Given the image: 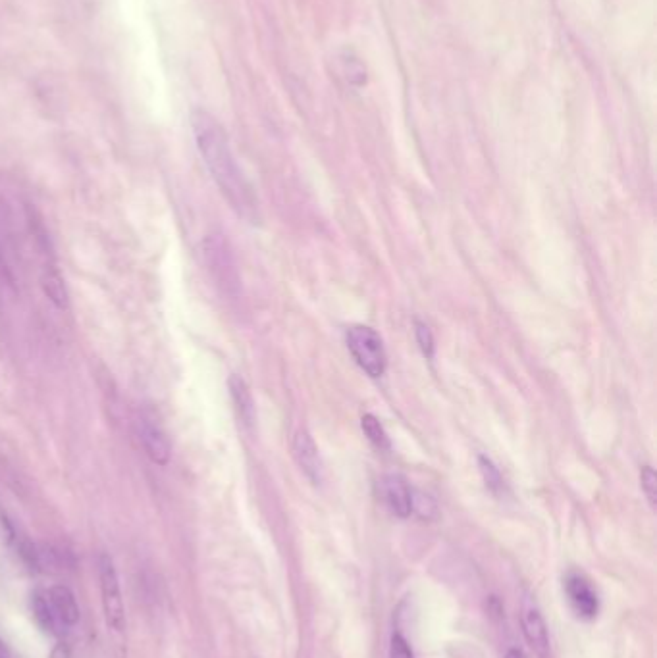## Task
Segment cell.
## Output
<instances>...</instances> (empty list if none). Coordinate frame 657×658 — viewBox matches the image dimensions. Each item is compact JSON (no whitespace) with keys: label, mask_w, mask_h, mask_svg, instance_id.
Listing matches in <instances>:
<instances>
[{"label":"cell","mask_w":657,"mask_h":658,"mask_svg":"<svg viewBox=\"0 0 657 658\" xmlns=\"http://www.w3.org/2000/svg\"><path fill=\"white\" fill-rule=\"evenodd\" d=\"M191 129L199 154L222 197L236 210L237 216L255 222L259 218L257 197L237 164L222 124L209 112L195 110L191 116Z\"/></svg>","instance_id":"cell-1"},{"label":"cell","mask_w":657,"mask_h":658,"mask_svg":"<svg viewBox=\"0 0 657 658\" xmlns=\"http://www.w3.org/2000/svg\"><path fill=\"white\" fill-rule=\"evenodd\" d=\"M31 612L37 626L53 637H64L78 626V599L66 585L37 589L31 595Z\"/></svg>","instance_id":"cell-2"},{"label":"cell","mask_w":657,"mask_h":658,"mask_svg":"<svg viewBox=\"0 0 657 658\" xmlns=\"http://www.w3.org/2000/svg\"><path fill=\"white\" fill-rule=\"evenodd\" d=\"M133 430L139 445L143 447V453L147 458L158 464L166 466L172 458V443L168 437V431L164 428L160 416L151 406H139L133 416Z\"/></svg>","instance_id":"cell-3"},{"label":"cell","mask_w":657,"mask_h":658,"mask_svg":"<svg viewBox=\"0 0 657 658\" xmlns=\"http://www.w3.org/2000/svg\"><path fill=\"white\" fill-rule=\"evenodd\" d=\"M347 349L355 362L365 370L370 378H380L386 372V351L380 335L368 326H353L345 335Z\"/></svg>","instance_id":"cell-4"},{"label":"cell","mask_w":657,"mask_h":658,"mask_svg":"<svg viewBox=\"0 0 657 658\" xmlns=\"http://www.w3.org/2000/svg\"><path fill=\"white\" fill-rule=\"evenodd\" d=\"M99 587H101V605L108 630L116 633L124 632L126 607H124L120 578L114 560L105 553L99 557Z\"/></svg>","instance_id":"cell-5"},{"label":"cell","mask_w":657,"mask_h":658,"mask_svg":"<svg viewBox=\"0 0 657 658\" xmlns=\"http://www.w3.org/2000/svg\"><path fill=\"white\" fill-rule=\"evenodd\" d=\"M205 256L212 278L222 289V293L228 297H236L239 291V276L228 241L222 235H211L205 241Z\"/></svg>","instance_id":"cell-6"},{"label":"cell","mask_w":657,"mask_h":658,"mask_svg":"<svg viewBox=\"0 0 657 658\" xmlns=\"http://www.w3.org/2000/svg\"><path fill=\"white\" fill-rule=\"evenodd\" d=\"M563 591L567 595L569 607L580 620H594L600 614V595L592 582L582 572H569L563 580Z\"/></svg>","instance_id":"cell-7"},{"label":"cell","mask_w":657,"mask_h":658,"mask_svg":"<svg viewBox=\"0 0 657 658\" xmlns=\"http://www.w3.org/2000/svg\"><path fill=\"white\" fill-rule=\"evenodd\" d=\"M521 628H523L526 643L534 651V655L538 658H550L552 645H550L548 626H546V620H544L540 608L530 597H526L523 601Z\"/></svg>","instance_id":"cell-8"},{"label":"cell","mask_w":657,"mask_h":658,"mask_svg":"<svg viewBox=\"0 0 657 658\" xmlns=\"http://www.w3.org/2000/svg\"><path fill=\"white\" fill-rule=\"evenodd\" d=\"M380 495L386 507L397 518H409L413 514V489L403 476H384L380 481Z\"/></svg>","instance_id":"cell-9"},{"label":"cell","mask_w":657,"mask_h":658,"mask_svg":"<svg viewBox=\"0 0 657 658\" xmlns=\"http://www.w3.org/2000/svg\"><path fill=\"white\" fill-rule=\"evenodd\" d=\"M293 455L305 476L318 485L322 481V460L318 455L315 441L307 431H299L293 441Z\"/></svg>","instance_id":"cell-10"},{"label":"cell","mask_w":657,"mask_h":658,"mask_svg":"<svg viewBox=\"0 0 657 658\" xmlns=\"http://www.w3.org/2000/svg\"><path fill=\"white\" fill-rule=\"evenodd\" d=\"M41 287H43V293L47 295V299H51V303L56 304L58 308H64L68 304L66 281L62 278L51 254H45V260H43Z\"/></svg>","instance_id":"cell-11"},{"label":"cell","mask_w":657,"mask_h":658,"mask_svg":"<svg viewBox=\"0 0 657 658\" xmlns=\"http://www.w3.org/2000/svg\"><path fill=\"white\" fill-rule=\"evenodd\" d=\"M228 387H230V395H232V403L236 406L237 416L239 420L251 428L255 424V403H253V397H251V391L247 387V383L243 378L239 376H232L230 381H228Z\"/></svg>","instance_id":"cell-12"},{"label":"cell","mask_w":657,"mask_h":658,"mask_svg":"<svg viewBox=\"0 0 657 658\" xmlns=\"http://www.w3.org/2000/svg\"><path fill=\"white\" fill-rule=\"evenodd\" d=\"M340 64H342V74L347 79V83L351 85H365L367 83V72L363 68V64L351 56V52H343L340 56Z\"/></svg>","instance_id":"cell-13"},{"label":"cell","mask_w":657,"mask_h":658,"mask_svg":"<svg viewBox=\"0 0 657 658\" xmlns=\"http://www.w3.org/2000/svg\"><path fill=\"white\" fill-rule=\"evenodd\" d=\"M363 431L367 433L368 439H370L378 449H390L388 433L384 431L382 424H380L372 414H365V416H363Z\"/></svg>","instance_id":"cell-14"},{"label":"cell","mask_w":657,"mask_h":658,"mask_svg":"<svg viewBox=\"0 0 657 658\" xmlns=\"http://www.w3.org/2000/svg\"><path fill=\"white\" fill-rule=\"evenodd\" d=\"M478 466H480V472H482V478L486 481V487L492 491V493H501L503 489V478H501L500 470L494 466V462L486 456H480L478 458Z\"/></svg>","instance_id":"cell-15"},{"label":"cell","mask_w":657,"mask_h":658,"mask_svg":"<svg viewBox=\"0 0 657 658\" xmlns=\"http://www.w3.org/2000/svg\"><path fill=\"white\" fill-rule=\"evenodd\" d=\"M413 512H417L424 520H432L436 516V503L432 497L413 491Z\"/></svg>","instance_id":"cell-16"},{"label":"cell","mask_w":657,"mask_h":658,"mask_svg":"<svg viewBox=\"0 0 657 658\" xmlns=\"http://www.w3.org/2000/svg\"><path fill=\"white\" fill-rule=\"evenodd\" d=\"M640 481H642V489H644V493H646V497H648V501H650V505L652 507H656V499H657V478H656V472L650 468V466H646L644 470H642V474H640Z\"/></svg>","instance_id":"cell-17"},{"label":"cell","mask_w":657,"mask_h":658,"mask_svg":"<svg viewBox=\"0 0 657 658\" xmlns=\"http://www.w3.org/2000/svg\"><path fill=\"white\" fill-rule=\"evenodd\" d=\"M390 658H415V653L409 645V641L399 632L392 635V643H390Z\"/></svg>","instance_id":"cell-18"},{"label":"cell","mask_w":657,"mask_h":658,"mask_svg":"<svg viewBox=\"0 0 657 658\" xmlns=\"http://www.w3.org/2000/svg\"><path fill=\"white\" fill-rule=\"evenodd\" d=\"M417 341H419L422 355L426 358H432L434 356V335H432L430 328L426 324H421V322H417Z\"/></svg>","instance_id":"cell-19"},{"label":"cell","mask_w":657,"mask_h":658,"mask_svg":"<svg viewBox=\"0 0 657 658\" xmlns=\"http://www.w3.org/2000/svg\"><path fill=\"white\" fill-rule=\"evenodd\" d=\"M18 537V532L14 528V524L10 522V518L4 514V510L0 508V543L4 545H14Z\"/></svg>","instance_id":"cell-20"},{"label":"cell","mask_w":657,"mask_h":658,"mask_svg":"<svg viewBox=\"0 0 657 658\" xmlns=\"http://www.w3.org/2000/svg\"><path fill=\"white\" fill-rule=\"evenodd\" d=\"M49 658H72V653L64 643H58V645H54Z\"/></svg>","instance_id":"cell-21"},{"label":"cell","mask_w":657,"mask_h":658,"mask_svg":"<svg viewBox=\"0 0 657 658\" xmlns=\"http://www.w3.org/2000/svg\"><path fill=\"white\" fill-rule=\"evenodd\" d=\"M0 658H14L12 657V651H10V647L6 645V641H4V639H0Z\"/></svg>","instance_id":"cell-22"},{"label":"cell","mask_w":657,"mask_h":658,"mask_svg":"<svg viewBox=\"0 0 657 658\" xmlns=\"http://www.w3.org/2000/svg\"><path fill=\"white\" fill-rule=\"evenodd\" d=\"M505 658H526V655L521 649H509Z\"/></svg>","instance_id":"cell-23"}]
</instances>
